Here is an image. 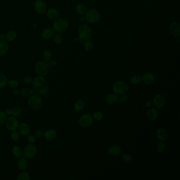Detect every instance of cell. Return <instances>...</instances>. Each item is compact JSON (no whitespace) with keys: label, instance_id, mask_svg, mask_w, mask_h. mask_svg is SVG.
Here are the masks:
<instances>
[{"label":"cell","instance_id":"cell-1","mask_svg":"<svg viewBox=\"0 0 180 180\" xmlns=\"http://www.w3.org/2000/svg\"><path fill=\"white\" fill-rule=\"evenodd\" d=\"M50 67L49 63L47 61H40L36 63L35 66V70L39 76H45L49 73Z\"/></svg>","mask_w":180,"mask_h":180},{"label":"cell","instance_id":"cell-2","mask_svg":"<svg viewBox=\"0 0 180 180\" xmlns=\"http://www.w3.org/2000/svg\"><path fill=\"white\" fill-rule=\"evenodd\" d=\"M53 27L56 31L59 33H63L68 29L69 22L64 18H58L54 22Z\"/></svg>","mask_w":180,"mask_h":180},{"label":"cell","instance_id":"cell-3","mask_svg":"<svg viewBox=\"0 0 180 180\" xmlns=\"http://www.w3.org/2000/svg\"><path fill=\"white\" fill-rule=\"evenodd\" d=\"M42 99L37 94H33L29 97L28 100V105L29 107L33 110H38L40 109L42 106Z\"/></svg>","mask_w":180,"mask_h":180},{"label":"cell","instance_id":"cell-4","mask_svg":"<svg viewBox=\"0 0 180 180\" xmlns=\"http://www.w3.org/2000/svg\"><path fill=\"white\" fill-rule=\"evenodd\" d=\"M79 40L80 42L83 40L89 39L92 36L93 31L91 28L88 25H83L79 29Z\"/></svg>","mask_w":180,"mask_h":180},{"label":"cell","instance_id":"cell-5","mask_svg":"<svg viewBox=\"0 0 180 180\" xmlns=\"http://www.w3.org/2000/svg\"><path fill=\"white\" fill-rule=\"evenodd\" d=\"M85 19L91 24L97 23L100 20V15L99 12L95 9L88 11L85 14Z\"/></svg>","mask_w":180,"mask_h":180},{"label":"cell","instance_id":"cell-6","mask_svg":"<svg viewBox=\"0 0 180 180\" xmlns=\"http://www.w3.org/2000/svg\"><path fill=\"white\" fill-rule=\"evenodd\" d=\"M114 91L117 95L125 93L129 90V86L126 82L117 81L114 84Z\"/></svg>","mask_w":180,"mask_h":180},{"label":"cell","instance_id":"cell-7","mask_svg":"<svg viewBox=\"0 0 180 180\" xmlns=\"http://www.w3.org/2000/svg\"><path fill=\"white\" fill-rule=\"evenodd\" d=\"M37 153V147L33 145V144H30L28 145L24 148L23 150L24 157L28 159L34 158L36 155Z\"/></svg>","mask_w":180,"mask_h":180},{"label":"cell","instance_id":"cell-8","mask_svg":"<svg viewBox=\"0 0 180 180\" xmlns=\"http://www.w3.org/2000/svg\"><path fill=\"white\" fill-rule=\"evenodd\" d=\"M167 105V100L164 96L162 95H157L154 98L153 105L156 108L159 109H163Z\"/></svg>","mask_w":180,"mask_h":180},{"label":"cell","instance_id":"cell-9","mask_svg":"<svg viewBox=\"0 0 180 180\" xmlns=\"http://www.w3.org/2000/svg\"><path fill=\"white\" fill-rule=\"evenodd\" d=\"M93 123V118L89 114H85L80 117L79 124L83 127L87 128L91 126Z\"/></svg>","mask_w":180,"mask_h":180},{"label":"cell","instance_id":"cell-10","mask_svg":"<svg viewBox=\"0 0 180 180\" xmlns=\"http://www.w3.org/2000/svg\"><path fill=\"white\" fill-rule=\"evenodd\" d=\"M5 124L7 129L11 132L17 130L19 125V122L16 117L13 116L7 118Z\"/></svg>","mask_w":180,"mask_h":180},{"label":"cell","instance_id":"cell-11","mask_svg":"<svg viewBox=\"0 0 180 180\" xmlns=\"http://www.w3.org/2000/svg\"><path fill=\"white\" fill-rule=\"evenodd\" d=\"M17 132L22 136H27L30 133V128L29 126L26 123L20 124L17 128Z\"/></svg>","mask_w":180,"mask_h":180},{"label":"cell","instance_id":"cell-12","mask_svg":"<svg viewBox=\"0 0 180 180\" xmlns=\"http://www.w3.org/2000/svg\"><path fill=\"white\" fill-rule=\"evenodd\" d=\"M34 9L37 13L41 14H44L47 11V5L44 1L39 0L34 4Z\"/></svg>","mask_w":180,"mask_h":180},{"label":"cell","instance_id":"cell-13","mask_svg":"<svg viewBox=\"0 0 180 180\" xmlns=\"http://www.w3.org/2000/svg\"><path fill=\"white\" fill-rule=\"evenodd\" d=\"M56 130L54 129H48L44 133V137L47 141H52L57 137Z\"/></svg>","mask_w":180,"mask_h":180},{"label":"cell","instance_id":"cell-14","mask_svg":"<svg viewBox=\"0 0 180 180\" xmlns=\"http://www.w3.org/2000/svg\"><path fill=\"white\" fill-rule=\"evenodd\" d=\"M156 137L158 140L163 142L167 140L169 137V134L165 129L160 128L157 130Z\"/></svg>","mask_w":180,"mask_h":180},{"label":"cell","instance_id":"cell-15","mask_svg":"<svg viewBox=\"0 0 180 180\" xmlns=\"http://www.w3.org/2000/svg\"><path fill=\"white\" fill-rule=\"evenodd\" d=\"M169 31L171 34L174 37H179L180 36V24L177 22L172 23L170 26Z\"/></svg>","mask_w":180,"mask_h":180},{"label":"cell","instance_id":"cell-16","mask_svg":"<svg viewBox=\"0 0 180 180\" xmlns=\"http://www.w3.org/2000/svg\"><path fill=\"white\" fill-rule=\"evenodd\" d=\"M156 77L154 73H145L142 77V80L144 83L147 85H151L155 82Z\"/></svg>","mask_w":180,"mask_h":180},{"label":"cell","instance_id":"cell-17","mask_svg":"<svg viewBox=\"0 0 180 180\" xmlns=\"http://www.w3.org/2000/svg\"><path fill=\"white\" fill-rule=\"evenodd\" d=\"M46 83V80L44 78V76H39L36 77L34 80H32L33 85L34 87L40 88L41 87H43L44 86L45 83Z\"/></svg>","mask_w":180,"mask_h":180},{"label":"cell","instance_id":"cell-18","mask_svg":"<svg viewBox=\"0 0 180 180\" xmlns=\"http://www.w3.org/2000/svg\"><path fill=\"white\" fill-rule=\"evenodd\" d=\"M108 152L110 155L115 156H117L120 155L122 152V150L119 146L117 145H113L108 147Z\"/></svg>","mask_w":180,"mask_h":180},{"label":"cell","instance_id":"cell-19","mask_svg":"<svg viewBox=\"0 0 180 180\" xmlns=\"http://www.w3.org/2000/svg\"><path fill=\"white\" fill-rule=\"evenodd\" d=\"M17 165L20 170H26L28 167V162L26 157H20L17 162Z\"/></svg>","mask_w":180,"mask_h":180},{"label":"cell","instance_id":"cell-20","mask_svg":"<svg viewBox=\"0 0 180 180\" xmlns=\"http://www.w3.org/2000/svg\"><path fill=\"white\" fill-rule=\"evenodd\" d=\"M159 114L158 110L155 108H151L149 109L148 110L146 114L147 118L150 121L156 120L159 117Z\"/></svg>","mask_w":180,"mask_h":180},{"label":"cell","instance_id":"cell-21","mask_svg":"<svg viewBox=\"0 0 180 180\" xmlns=\"http://www.w3.org/2000/svg\"><path fill=\"white\" fill-rule=\"evenodd\" d=\"M54 30L51 28H48L43 30L41 36L44 39L49 40L54 37Z\"/></svg>","mask_w":180,"mask_h":180},{"label":"cell","instance_id":"cell-22","mask_svg":"<svg viewBox=\"0 0 180 180\" xmlns=\"http://www.w3.org/2000/svg\"><path fill=\"white\" fill-rule=\"evenodd\" d=\"M47 16L51 20H56L59 17V12L56 9L51 8L48 10Z\"/></svg>","mask_w":180,"mask_h":180},{"label":"cell","instance_id":"cell-23","mask_svg":"<svg viewBox=\"0 0 180 180\" xmlns=\"http://www.w3.org/2000/svg\"><path fill=\"white\" fill-rule=\"evenodd\" d=\"M118 99V96L116 93H110L108 95L106 98L107 103L109 104L116 103Z\"/></svg>","mask_w":180,"mask_h":180},{"label":"cell","instance_id":"cell-24","mask_svg":"<svg viewBox=\"0 0 180 180\" xmlns=\"http://www.w3.org/2000/svg\"><path fill=\"white\" fill-rule=\"evenodd\" d=\"M9 49V44L7 41L2 40L0 41V56L6 54Z\"/></svg>","mask_w":180,"mask_h":180},{"label":"cell","instance_id":"cell-25","mask_svg":"<svg viewBox=\"0 0 180 180\" xmlns=\"http://www.w3.org/2000/svg\"><path fill=\"white\" fill-rule=\"evenodd\" d=\"M34 93L33 89L29 88H24L20 91V94L24 97H30Z\"/></svg>","mask_w":180,"mask_h":180},{"label":"cell","instance_id":"cell-26","mask_svg":"<svg viewBox=\"0 0 180 180\" xmlns=\"http://www.w3.org/2000/svg\"><path fill=\"white\" fill-rule=\"evenodd\" d=\"M86 7L83 4H78L76 7V11L77 13L81 15L86 13Z\"/></svg>","mask_w":180,"mask_h":180},{"label":"cell","instance_id":"cell-27","mask_svg":"<svg viewBox=\"0 0 180 180\" xmlns=\"http://www.w3.org/2000/svg\"><path fill=\"white\" fill-rule=\"evenodd\" d=\"M85 103L83 100L78 99L75 102L74 107H75V110L77 111H80L83 110L85 107Z\"/></svg>","mask_w":180,"mask_h":180},{"label":"cell","instance_id":"cell-28","mask_svg":"<svg viewBox=\"0 0 180 180\" xmlns=\"http://www.w3.org/2000/svg\"><path fill=\"white\" fill-rule=\"evenodd\" d=\"M12 152L14 156L17 158H19L23 155V150H22L20 147L18 146H14L12 148Z\"/></svg>","mask_w":180,"mask_h":180},{"label":"cell","instance_id":"cell-29","mask_svg":"<svg viewBox=\"0 0 180 180\" xmlns=\"http://www.w3.org/2000/svg\"><path fill=\"white\" fill-rule=\"evenodd\" d=\"M7 79L4 73L0 71V89L4 88L7 85Z\"/></svg>","mask_w":180,"mask_h":180},{"label":"cell","instance_id":"cell-30","mask_svg":"<svg viewBox=\"0 0 180 180\" xmlns=\"http://www.w3.org/2000/svg\"><path fill=\"white\" fill-rule=\"evenodd\" d=\"M12 114L11 116L15 117H20L22 114V109L20 107H15L11 109Z\"/></svg>","mask_w":180,"mask_h":180},{"label":"cell","instance_id":"cell-31","mask_svg":"<svg viewBox=\"0 0 180 180\" xmlns=\"http://www.w3.org/2000/svg\"><path fill=\"white\" fill-rule=\"evenodd\" d=\"M142 80V77L140 75H135L130 78V83L134 85H136L140 83Z\"/></svg>","mask_w":180,"mask_h":180},{"label":"cell","instance_id":"cell-32","mask_svg":"<svg viewBox=\"0 0 180 180\" xmlns=\"http://www.w3.org/2000/svg\"><path fill=\"white\" fill-rule=\"evenodd\" d=\"M30 179L31 177L29 174L26 172L21 173L17 178V180H30Z\"/></svg>","mask_w":180,"mask_h":180},{"label":"cell","instance_id":"cell-33","mask_svg":"<svg viewBox=\"0 0 180 180\" xmlns=\"http://www.w3.org/2000/svg\"><path fill=\"white\" fill-rule=\"evenodd\" d=\"M17 37V33L14 31H10L7 34L6 39L9 41H12Z\"/></svg>","mask_w":180,"mask_h":180},{"label":"cell","instance_id":"cell-34","mask_svg":"<svg viewBox=\"0 0 180 180\" xmlns=\"http://www.w3.org/2000/svg\"><path fill=\"white\" fill-rule=\"evenodd\" d=\"M7 85L10 88L15 89L18 86L19 83H18V81L17 80H15V79H11V80H9V81H7Z\"/></svg>","mask_w":180,"mask_h":180},{"label":"cell","instance_id":"cell-35","mask_svg":"<svg viewBox=\"0 0 180 180\" xmlns=\"http://www.w3.org/2000/svg\"><path fill=\"white\" fill-rule=\"evenodd\" d=\"M51 57H52V53L50 50H48V49L44 50V52H43V58L46 61H50L51 59Z\"/></svg>","mask_w":180,"mask_h":180},{"label":"cell","instance_id":"cell-36","mask_svg":"<svg viewBox=\"0 0 180 180\" xmlns=\"http://www.w3.org/2000/svg\"><path fill=\"white\" fill-rule=\"evenodd\" d=\"M93 42L89 40H87L84 44V48L87 51H91L93 49Z\"/></svg>","mask_w":180,"mask_h":180},{"label":"cell","instance_id":"cell-37","mask_svg":"<svg viewBox=\"0 0 180 180\" xmlns=\"http://www.w3.org/2000/svg\"><path fill=\"white\" fill-rule=\"evenodd\" d=\"M93 117L95 120L100 121L103 119V114L101 111H97L93 113Z\"/></svg>","mask_w":180,"mask_h":180},{"label":"cell","instance_id":"cell-38","mask_svg":"<svg viewBox=\"0 0 180 180\" xmlns=\"http://www.w3.org/2000/svg\"><path fill=\"white\" fill-rule=\"evenodd\" d=\"M20 137L21 135L19 133V132L17 130L13 131L11 134V138L13 141H17L19 140Z\"/></svg>","mask_w":180,"mask_h":180},{"label":"cell","instance_id":"cell-39","mask_svg":"<svg viewBox=\"0 0 180 180\" xmlns=\"http://www.w3.org/2000/svg\"><path fill=\"white\" fill-rule=\"evenodd\" d=\"M7 118V117L5 115L4 111H0V126L5 123Z\"/></svg>","mask_w":180,"mask_h":180},{"label":"cell","instance_id":"cell-40","mask_svg":"<svg viewBox=\"0 0 180 180\" xmlns=\"http://www.w3.org/2000/svg\"><path fill=\"white\" fill-rule=\"evenodd\" d=\"M54 41L56 44H60L63 41V38L62 37V36L60 34H55L54 37Z\"/></svg>","mask_w":180,"mask_h":180},{"label":"cell","instance_id":"cell-41","mask_svg":"<svg viewBox=\"0 0 180 180\" xmlns=\"http://www.w3.org/2000/svg\"><path fill=\"white\" fill-rule=\"evenodd\" d=\"M49 91V88L47 86H44L43 87H41L40 89H39V94L40 95V96H44L46 95L48 93Z\"/></svg>","mask_w":180,"mask_h":180},{"label":"cell","instance_id":"cell-42","mask_svg":"<svg viewBox=\"0 0 180 180\" xmlns=\"http://www.w3.org/2000/svg\"><path fill=\"white\" fill-rule=\"evenodd\" d=\"M165 144L161 142L158 144L157 145V151L159 153H162L163 152L164 150H165Z\"/></svg>","mask_w":180,"mask_h":180},{"label":"cell","instance_id":"cell-43","mask_svg":"<svg viewBox=\"0 0 180 180\" xmlns=\"http://www.w3.org/2000/svg\"><path fill=\"white\" fill-rule=\"evenodd\" d=\"M120 95V97H118V100L122 104L125 103L127 101V99H128V97H127V95H126L125 93H124V94Z\"/></svg>","mask_w":180,"mask_h":180},{"label":"cell","instance_id":"cell-44","mask_svg":"<svg viewBox=\"0 0 180 180\" xmlns=\"http://www.w3.org/2000/svg\"><path fill=\"white\" fill-rule=\"evenodd\" d=\"M122 159L125 162H130L132 159V156L128 153H124L122 155Z\"/></svg>","mask_w":180,"mask_h":180},{"label":"cell","instance_id":"cell-45","mask_svg":"<svg viewBox=\"0 0 180 180\" xmlns=\"http://www.w3.org/2000/svg\"><path fill=\"white\" fill-rule=\"evenodd\" d=\"M27 140L30 144H34L36 140V137L33 135H28L27 137Z\"/></svg>","mask_w":180,"mask_h":180},{"label":"cell","instance_id":"cell-46","mask_svg":"<svg viewBox=\"0 0 180 180\" xmlns=\"http://www.w3.org/2000/svg\"><path fill=\"white\" fill-rule=\"evenodd\" d=\"M34 136L36 138H41L42 137H44V133L41 130H37L34 133Z\"/></svg>","mask_w":180,"mask_h":180},{"label":"cell","instance_id":"cell-47","mask_svg":"<svg viewBox=\"0 0 180 180\" xmlns=\"http://www.w3.org/2000/svg\"><path fill=\"white\" fill-rule=\"evenodd\" d=\"M32 78L30 77H26L24 79V83L27 84H30V83H32Z\"/></svg>","mask_w":180,"mask_h":180},{"label":"cell","instance_id":"cell-48","mask_svg":"<svg viewBox=\"0 0 180 180\" xmlns=\"http://www.w3.org/2000/svg\"><path fill=\"white\" fill-rule=\"evenodd\" d=\"M50 67H55L57 64V61L56 60H50V62L49 63Z\"/></svg>","mask_w":180,"mask_h":180},{"label":"cell","instance_id":"cell-49","mask_svg":"<svg viewBox=\"0 0 180 180\" xmlns=\"http://www.w3.org/2000/svg\"><path fill=\"white\" fill-rule=\"evenodd\" d=\"M4 113H5V115H7V116H11V114H12V111H11V109H8L5 110V111H4Z\"/></svg>","mask_w":180,"mask_h":180},{"label":"cell","instance_id":"cell-50","mask_svg":"<svg viewBox=\"0 0 180 180\" xmlns=\"http://www.w3.org/2000/svg\"><path fill=\"white\" fill-rule=\"evenodd\" d=\"M153 105V102L150 101H148L145 103V106L147 107H150Z\"/></svg>","mask_w":180,"mask_h":180},{"label":"cell","instance_id":"cell-51","mask_svg":"<svg viewBox=\"0 0 180 180\" xmlns=\"http://www.w3.org/2000/svg\"><path fill=\"white\" fill-rule=\"evenodd\" d=\"M13 93L14 95H15V96H17V95H19L20 94V90H19V89H15L14 90H13Z\"/></svg>","mask_w":180,"mask_h":180},{"label":"cell","instance_id":"cell-52","mask_svg":"<svg viewBox=\"0 0 180 180\" xmlns=\"http://www.w3.org/2000/svg\"><path fill=\"white\" fill-rule=\"evenodd\" d=\"M80 20L81 21H83L86 20V19H85V17H83V16H82V17H80Z\"/></svg>","mask_w":180,"mask_h":180},{"label":"cell","instance_id":"cell-53","mask_svg":"<svg viewBox=\"0 0 180 180\" xmlns=\"http://www.w3.org/2000/svg\"><path fill=\"white\" fill-rule=\"evenodd\" d=\"M36 1H39V0H36Z\"/></svg>","mask_w":180,"mask_h":180}]
</instances>
